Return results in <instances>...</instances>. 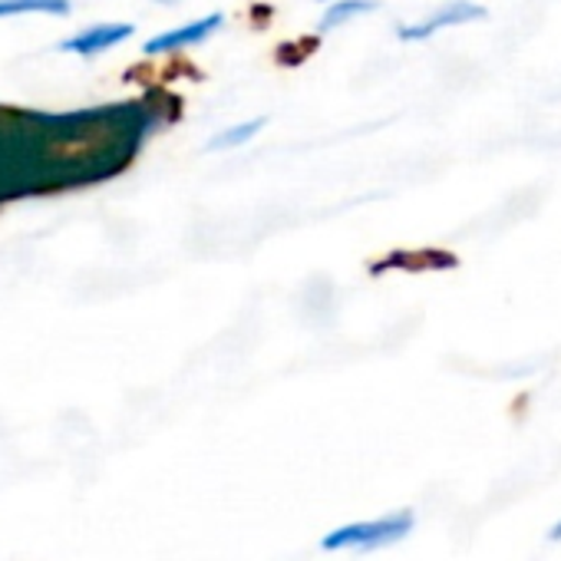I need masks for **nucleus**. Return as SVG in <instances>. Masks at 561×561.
<instances>
[{
	"label": "nucleus",
	"mask_w": 561,
	"mask_h": 561,
	"mask_svg": "<svg viewBox=\"0 0 561 561\" xmlns=\"http://www.w3.org/2000/svg\"><path fill=\"white\" fill-rule=\"evenodd\" d=\"M264 116H257V119H248V123H238V126H228V129H221L218 136H211L208 142H205V152H228V149H238V146H244V142H251L261 129H264Z\"/></svg>",
	"instance_id": "obj_7"
},
{
	"label": "nucleus",
	"mask_w": 561,
	"mask_h": 561,
	"mask_svg": "<svg viewBox=\"0 0 561 561\" xmlns=\"http://www.w3.org/2000/svg\"><path fill=\"white\" fill-rule=\"evenodd\" d=\"M156 4H175V0H156Z\"/></svg>",
	"instance_id": "obj_9"
},
{
	"label": "nucleus",
	"mask_w": 561,
	"mask_h": 561,
	"mask_svg": "<svg viewBox=\"0 0 561 561\" xmlns=\"http://www.w3.org/2000/svg\"><path fill=\"white\" fill-rule=\"evenodd\" d=\"M485 18V8L479 4H469V0H453V4H443L433 18L420 21V24H403L397 27V37L403 44H420V41H430L436 37L439 31H456V27H466V24H476Z\"/></svg>",
	"instance_id": "obj_2"
},
{
	"label": "nucleus",
	"mask_w": 561,
	"mask_h": 561,
	"mask_svg": "<svg viewBox=\"0 0 561 561\" xmlns=\"http://www.w3.org/2000/svg\"><path fill=\"white\" fill-rule=\"evenodd\" d=\"M70 11H73L70 0H0V21H4V18H21V14L67 18Z\"/></svg>",
	"instance_id": "obj_6"
},
{
	"label": "nucleus",
	"mask_w": 561,
	"mask_h": 561,
	"mask_svg": "<svg viewBox=\"0 0 561 561\" xmlns=\"http://www.w3.org/2000/svg\"><path fill=\"white\" fill-rule=\"evenodd\" d=\"M416 525V512L413 508H400V512H390V515H380V518H360V522H351V525H341L334 531H328L321 538V548L324 551H377V548H390V545H400Z\"/></svg>",
	"instance_id": "obj_1"
},
{
	"label": "nucleus",
	"mask_w": 561,
	"mask_h": 561,
	"mask_svg": "<svg viewBox=\"0 0 561 561\" xmlns=\"http://www.w3.org/2000/svg\"><path fill=\"white\" fill-rule=\"evenodd\" d=\"M374 11H377V0H331L328 11L321 14L318 31H321V34L341 31V27H347L351 21L364 18V14H374Z\"/></svg>",
	"instance_id": "obj_5"
},
{
	"label": "nucleus",
	"mask_w": 561,
	"mask_h": 561,
	"mask_svg": "<svg viewBox=\"0 0 561 561\" xmlns=\"http://www.w3.org/2000/svg\"><path fill=\"white\" fill-rule=\"evenodd\" d=\"M136 34L133 24H96V27H87L67 41L57 44L60 54H73V57H83V60H93V57H103L110 54L113 47L126 44L129 37Z\"/></svg>",
	"instance_id": "obj_4"
},
{
	"label": "nucleus",
	"mask_w": 561,
	"mask_h": 561,
	"mask_svg": "<svg viewBox=\"0 0 561 561\" xmlns=\"http://www.w3.org/2000/svg\"><path fill=\"white\" fill-rule=\"evenodd\" d=\"M548 541H561V522H554V525L548 528Z\"/></svg>",
	"instance_id": "obj_8"
},
{
	"label": "nucleus",
	"mask_w": 561,
	"mask_h": 561,
	"mask_svg": "<svg viewBox=\"0 0 561 561\" xmlns=\"http://www.w3.org/2000/svg\"><path fill=\"white\" fill-rule=\"evenodd\" d=\"M225 27V14H205V18H198V21H188V24H182V27H172V31H162L159 37H152V41H146L142 44V50H146V57H165V54H179V50H185V47H195V44H205L211 34H218Z\"/></svg>",
	"instance_id": "obj_3"
},
{
	"label": "nucleus",
	"mask_w": 561,
	"mask_h": 561,
	"mask_svg": "<svg viewBox=\"0 0 561 561\" xmlns=\"http://www.w3.org/2000/svg\"><path fill=\"white\" fill-rule=\"evenodd\" d=\"M321 4H328V0H321Z\"/></svg>",
	"instance_id": "obj_10"
}]
</instances>
